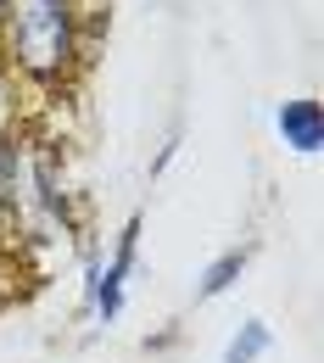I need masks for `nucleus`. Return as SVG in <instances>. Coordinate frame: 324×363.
Returning a JSON list of instances; mask_svg holds the SVG:
<instances>
[{
  "instance_id": "f257e3e1",
  "label": "nucleus",
  "mask_w": 324,
  "mask_h": 363,
  "mask_svg": "<svg viewBox=\"0 0 324 363\" xmlns=\"http://www.w3.org/2000/svg\"><path fill=\"white\" fill-rule=\"evenodd\" d=\"M11 45H17V62L28 73H62L67 50H73V34H67V6L62 0H17V28H11Z\"/></svg>"
},
{
  "instance_id": "f03ea898",
  "label": "nucleus",
  "mask_w": 324,
  "mask_h": 363,
  "mask_svg": "<svg viewBox=\"0 0 324 363\" xmlns=\"http://www.w3.org/2000/svg\"><path fill=\"white\" fill-rule=\"evenodd\" d=\"M279 135H285V145H296V151H319V140H324L319 106H313V101H285V112H279Z\"/></svg>"
},
{
  "instance_id": "7ed1b4c3",
  "label": "nucleus",
  "mask_w": 324,
  "mask_h": 363,
  "mask_svg": "<svg viewBox=\"0 0 324 363\" xmlns=\"http://www.w3.org/2000/svg\"><path fill=\"white\" fill-rule=\"evenodd\" d=\"M129 263H135V229L123 235L118 263H112V269H106V279H101V313H106V318L118 313V302H123V274H129Z\"/></svg>"
},
{
  "instance_id": "20e7f679",
  "label": "nucleus",
  "mask_w": 324,
  "mask_h": 363,
  "mask_svg": "<svg viewBox=\"0 0 324 363\" xmlns=\"http://www.w3.org/2000/svg\"><path fill=\"white\" fill-rule=\"evenodd\" d=\"M263 352H269V324H257V318H252V324L230 341L224 363H252V358H263Z\"/></svg>"
},
{
  "instance_id": "39448f33",
  "label": "nucleus",
  "mask_w": 324,
  "mask_h": 363,
  "mask_svg": "<svg viewBox=\"0 0 324 363\" xmlns=\"http://www.w3.org/2000/svg\"><path fill=\"white\" fill-rule=\"evenodd\" d=\"M240 263H246V252H230V257H218V263L207 269V279H201V296H218V291L230 285L235 274H240Z\"/></svg>"
},
{
  "instance_id": "423d86ee",
  "label": "nucleus",
  "mask_w": 324,
  "mask_h": 363,
  "mask_svg": "<svg viewBox=\"0 0 324 363\" xmlns=\"http://www.w3.org/2000/svg\"><path fill=\"white\" fill-rule=\"evenodd\" d=\"M0 6H6V0H0Z\"/></svg>"
}]
</instances>
